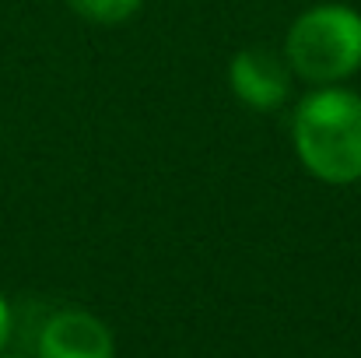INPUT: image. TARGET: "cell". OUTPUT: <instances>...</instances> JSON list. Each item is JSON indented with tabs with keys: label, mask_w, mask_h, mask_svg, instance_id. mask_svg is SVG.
I'll use <instances>...</instances> for the list:
<instances>
[{
	"label": "cell",
	"mask_w": 361,
	"mask_h": 358,
	"mask_svg": "<svg viewBox=\"0 0 361 358\" xmlns=\"http://www.w3.org/2000/svg\"><path fill=\"white\" fill-rule=\"evenodd\" d=\"M228 78H232L235 99L256 113L277 109L291 92V71L267 49H242L232 60Z\"/></svg>",
	"instance_id": "277c9868"
},
{
	"label": "cell",
	"mask_w": 361,
	"mask_h": 358,
	"mask_svg": "<svg viewBox=\"0 0 361 358\" xmlns=\"http://www.w3.org/2000/svg\"><path fill=\"white\" fill-rule=\"evenodd\" d=\"M295 151L298 162L323 183L361 179V95L348 88L312 92L295 113Z\"/></svg>",
	"instance_id": "6da1fadb"
},
{
	"label": "cell",
	"mask_w": 361,
	"mask_h": 358,
	"mask_svg": "<svg viewBox=\"0 0 361 358\" xmlns=\"http://www.w3.org/2000/svg\"><path fill=\"white\" fill-rule=\"evenodd\" d=\"M7 334H11V309H7V302L0 299V348H4Z\"/></svg>",
	"instance_id": "8992f818"
},
{
	"label": "cell",
	"mask_w": 361,
	"mask_h": 358,
	"mask_svg": "<svg viewBox=\"0 0 361 358\" xmlns=\"http://www.w3.org/2000/svg\"><path fill=\"white\" fill-rule=\"evenodd\" d=\"M67 4L95 25H120L140 7V0H67Z\"/></svg>",
	"instance_id": "5b68a950"
},
{
	"label": "cell",
	"mask_w": 361,
	"mask_h": 358,
	"mask_svg": "<svg viewBox=\"0 0 361 358\" xmlns=\"http://www.w3.org/2000/svg\"><path fill=\"white\" fill-rule=\"evenodd\" d=\"M39 358H113V334L85 309H60L39 334Z\"/></svg>",
	"instance_id": "3957f363"
},
{
	"label": "cell",
	"mask_w": 361,
	"mask_h": 358,
	"mask_svg": "<svg viewBox=\"0 0 361 358\" xmlns=\"http://www.w3.org/2000/svg\"><path fill=\"white\" fill-rule=\"evenodd\" d=\"M288 64L312 85H334L361 67V14L344 4L305 11L288 32Z\"/></svg>",
	"instance_id": "7a4b0ae2"
}]
</instances>
